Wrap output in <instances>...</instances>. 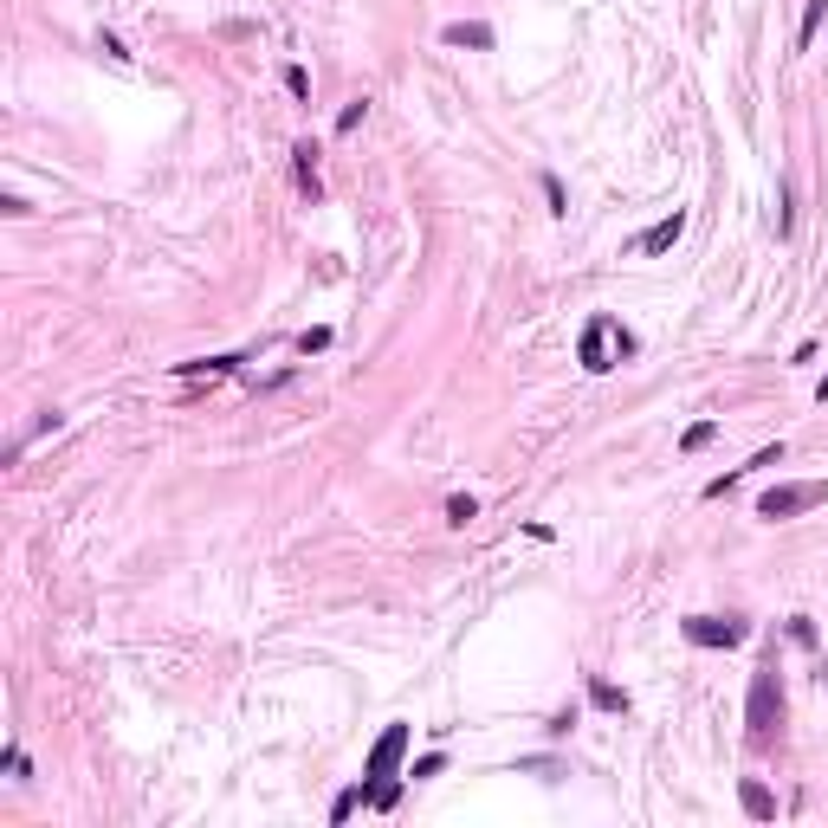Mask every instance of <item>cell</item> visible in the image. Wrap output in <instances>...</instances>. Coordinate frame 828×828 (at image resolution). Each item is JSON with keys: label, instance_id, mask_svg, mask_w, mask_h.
I'll return each instance as SVG.
<instances>
[{"label": "cell", "instance_id": "1", "mask_svg": "<svg viewBox=\"0 0 828 828\" xmlns=\"http://www.w3.org/2000/svg\"><path fill=\"white\" fill-rule=\"evenodd\" d=\"M744 725H751V744H770V738L783 731V680H777V667H757V673H751Z\"/></svg>", "mask_w": 828, "mask_h": 828}, {"label": "cell", "instance_id": "2", "mask_svg": "<svg viewBox=\"0 0 828 828\" xmlns=\"http://www.w3.org/2000/svg\"><path fill=\"white\" fill-rule=\"evenodd\" d=\"M615 350L628 356V350H634V337H628V330L615 324V317H589V324H583V343H576V356H583V369H589V376H602V369H615Z\"/></svg>", "mask_w": 828, "mask_h": 828}, {"label": "cell", "instance_id": "3", "mask_svg": "<svg viewBox=\"0 0 828 828\" xmlns=\"http://www.w3.org/2000/svg\"><path fill=\"white\" fill-rule=\"evenodd\" d=\"M809 505H828V479H803V486H770L764 499H757V518L783 524V518L809 512Z\"/></svg>", "mask_w": 828, "mask_h": 828}, {"label": "cell", "instance_id": "4", "mask_svg": "<svg viewBox=\"0 0 828 828\" xmlns=\"http://www.w3.org/2000/svg\"><path fill=\"white\" fill-rule=\"evenodd\" d=\"M680 634L693 647H738V641H751V621L744 615H686Z\"/></svg>", "mask_w": 828, "mask_h": 828}, {"label": "cell", "instance_id": "5", "mask_svg": "<svg viewBox=\"0 0 828 828\" xmlns=\"http://www.w3.org/2000/svg\"><path fill=\"white\" fill-rule=\"evenodd\" d=\"M402 757H408V725H389L376 744H369V757H363V783L395 777V770H402Z\"/></svg>", "mask_w": 828, "mask_h": 828}, {"label": "cell", "instance_id": "6", "mask_svg": "<svg viewBox=\"0 0 828 828\" xmlns=\"http://www.w3.org/2000/svg\"><path fill=\"white\" fill-rule=\"evenodd\" d=\"M440 39H447V46H466V52H492V26L486 20H453Z\"/></svg>", "mask_w": 828, "mask_h": 828}, {"label": "cell", "instance_id": "7", "mask_svg": "<svg viewBox=\"0 0 828 828\" xmlns=\"http://www.w3.org/2000/svg\"><path fill=\"white\" fill-rule=\"evenodd\" d=\"M680 233H686V214H680V207H673L667 220H654V227L641 233V253H667V246L680 240Z\"/></svg>", "mask_w": 828, "mask_h": 828}, {"label": "cell", "instance_id": "8", "mask_svg": "<svg viewBox=\"0 0 828 828\" xmlns=\"http://www.w3.org/2000/svg\"><path fill=\"white\" fill-rule=\"evenodd\" d=\"M738 803H744V816H751V822H770V816H777V796H770L757 777H744V783H738Z\"/></svg>", "mask_w": 828, "mask_h": 828}, {"label": "cell", "instance_id": "9", "mask_svg": "<svg viewBox=\"0 0 828 828\" xmlns=\"http://www.w3.org/2000/svg\"><path fill=\"white\" fill-rule=\"evenodd\" d=\"M292 175H298V188H305L311 201L324 195V182H317V143H298L292 149Z\"/></svg>", "mask_w": 828, "mask_h": 828}, {"label": "cell", "instance_id": "10", "mask_svg": "<svg viewBox=\"0 0 828 828\" xmlns=\"http://www.w3.org/2000/svg\"><path fill=\"white\" fill-rule=\"evenodd\" d=\"M822 20H828V0H809V7H803V26H796V52H809V46H816Z\"/></svg>", "mask_w": 828, "mask_h": 828}, {"label": "cell", "instance_id": "11", "mask_svg": "<svg viewBox=\"0 0 828 828\" xmlns=\"http://www.w3.org/2000/svg\"><path fill=\"white\" fill-rule=\"evenodd\" d=\"M589 699H596L602 712H628V693H621V686H609V680H589Z\"/></svg>", "mask_w": 828, "mask_h": 828}, {"label": "cell", "instance_id": "12", "mask_svg": "<svg viewBox=\"0 0 828 828\" xmlns=\"http://www.w3.org/2000/svg\"><path fill=\"white\" fill-rule=\"evenodd\" d=\"M356 803H369V790H363V783H356V790H343L337 803H330V822H350V816H356Z\"/></svg>", "mask_w": 828, "mask_h": 828}, {"label": "cell", "instance_id": "13", "mask_svg": "<svg viewBox=\"0 0 828 828\" xmlns=\"http://www.w3.org/2000/svg\"><path fill=\"white\" fill-rule=\"evenodd\" d=\"M285 91H292V98H298V104H305V98H311V72H305V65H285Z\"/></svg>", "mask_w": 828, "mask_h": 828}, {"label": "cell", "instance_id": "14", "mask_svg": "<svg viewBox=\"0 0 828 828\" xmlns=\"http://www.w3.org/2000/svg\"><path fill=\"white\" fill-rule=\"evenodd\" d=\"M240 356H214V363H182V376H227Z\"/></svg>", "mask_w": 828, "mask_h": 828}, {"label": "cell", "instance_id": "15", "mask_svg": "<svg viewBox=\"0 0 828 828\" xmlns=\"http://www.w3.org/2000/svg\"><path fill=\"white\" fill-rule=\"evenodd\" d=\"M712 434H719V421H693V427H686V440H680V447H686V453H699Z\"/></svg>", "mask_w": 828, "mask_h": 828}, {"label": "cell", "instance_id": "16", "mask_svg": "<svg viewBox=\"0 0 828 828\" xmlns=\"http://www.w3.org/2000/svg\"><path fill=\"white\" fill-rule=\"evenodd\" d=\"M473 518H479V505L466 499V492H460V499H447V524H473Z\"/></svg>", "mask_w": 828, "mask_h": 828}, {"label": "cell", "instance_id": "17", "mask_svg": "<svg viewBox=\"0 0 828 828\" xmlns=\"http://www.w3.org/2000/svg\"><path fill=\"white\" fill-rule=\"evenodd\" d=\"M544 201H550V214H570V195H563L557 175H544Z\"/></svg>", "mask_w": 828, "mask_h": 828}, {"label": "cell", "instance_id": "18", "mask_svg": "<svg viewBox=\"0 0 828 828\" xmlns=\"http://www.w3.org/2000/svg\"><path fill=\"white\" fill-rule=\"evenodd\" d=\"M98 52H104V59H117V65H130V46H123L117 33H98Z\"/></svg>", "mask_w": 828, "mask_h": 828}, {"label": "cell", "instance_id": "19", "mask_svg": "<svg viewBox=\"0 0 828 828\" xmlns=\"http://www.w3.org/2000/svg\"><path fill=\"white\" fill-rule=\"evenodd\" d=\"M440 770H447V757H440V751H427V757H421V764H414V770H408V777H414V783H421V777H440Z\"/></svg>", "mask_w": 828, "mask_h": 828}, {"label": "cell", "instance_id": "20", "mask_svg": "<svg viewBox=\"0 0 828 828\" xmlns=\"http://www.w3.org/2000/svg\"><path fill=\"white\" fill-rule=\"evenodd\" d=\"M790 641H796V647H816V621L796 615V621H790Z\"/></svg>", "mask_w": 828, "mask_h": 828}, {"label": "cell", "instance_id": "21", "mask_svg": "<svg viewBox=\"0 0 828 828\" xmlns=\"http://www.w3.org/2000/svg\"><path fill=\"white\" fill-rule=\"evenodd\" d=\"M816 395H822V402H828V382H822V389H816Z\"/></svg>", "mask_w": 828, "mask_h": 828}, {"label": "cell", "instance_id": "22", "mask_svg": "<svg viewBox=\"0 0 828 828\" xmlns=\"http://www.w3.org/2000/svg\"><path fill=\"white\" fill-rule=\"evenodd\" d=\"M822 680H828V673H822Z\"/></svg>", "mask_w": 828, "mask_h": 828}]
</instances>
